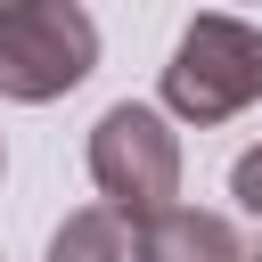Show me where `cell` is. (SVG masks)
Wrapping results in <instances>:
<instances>
[{"label": "cell", "instance_id": "52a82bcc", "mask_svg": "<svg viewBox=\"0 0 262 262\" xmlns=\"http://www.w3.org/2000/svg\"><path fill=\"white\" fill-rule=\"evenodd\" d=\"M0 172H8V147H0Z\"/></svg>", "mask_w": 262, "mask_h": 262}, {"label": "cell", "instance_id": "6da1fadb", "mask_svg": "<svg viewBox=\"0 0 262 262\" xmlns=\"http://www.w3.org/2000/svg\"><path fill=\"white\" fill-rule=\"evenodd\" d=\"M262 98V33L246 16H188L164 57V106L180 123H229Z\"/></svg>", "mask_w": 262, "mask_h": 262}, {"label": "cell", "instance_id": "5b68a950", "mask_svg": "<svg viewBox=\"0 0 262 262\" xmlns=\"http://www.w3.org/2000/svg\"><path fill=\"white\" fill-rule=\"evenodd\" d=\"M49 262H131V221H123L115 205H82V213L57 221Z\"/></svg>", "mask_w": 262, "mask_h": 262}, {"label": "cell", "instance_id": "277c9868", "mask_svg": "<svg viewBox=\"0 0 262 262\" xmlns=\"http://www.w3.org/2000/svg\"><path fill=\"white\" fill-rule=\"evenodd\" d=\"M131 262H246V246H237V229H229L221 213L164 205V213H147V221H139Z\"/></svg>", "mask_w": 262, "mask_h": 262}, {"label": "cell", "instance_id": "3957f363", "mask_svg": "<svg viewBox=\"0 0 262 262\" xmlns=\"http://www.w3.org/2000/svg\"><path fill=\"white\" fill-rule=\"evenodd\" d=\"M90 180H98V196L131 229L147 213H164L180 196V139H172V123L156 106H139V98H115L90 123Z\"/></svg>", "mask_w": 262, "mask_h": 262}, {"label": "cell", "instance_id": "ba28073f", "mask_svg": "<svg viewBox=\"0 0 262 262\" xmlns=\"http://www.w3.org/2000/svg\"><path fill=\"white\" fill-rule=\"evenodd\" d=\"M246 262H262V254H246Z\"/></svg>", "mask_w": 262, "mask_h": 262}, {"label": "cell", "instance_id": "8992f818", "mask_svg": "<svg viewBox=\"0 0 262 262\" xmlns=\"http://www.w3.org/2000/svg\"><path fill=\"white\" fill-rule=\"evenodd\" d=\"M229 196H237L246 213H262V147H246V156L229 164Z\"/></svg>", "mask_w": 262, "mask_h": 262}, {"label": "cell", "instance_id": "7a4b0ae2", "mask_svg": "<svg viewBox=\"0 0 262 262\" xmlns=\"http://www.w3.org/2000/svg\"><path fill=\"white\" fill-rule=\"evenodd\" d=\"M98 66V25L82 0H0V98L49 106Z\"/></svg>", "mask_w": 262, "mask_h": 262}]
</instances>
